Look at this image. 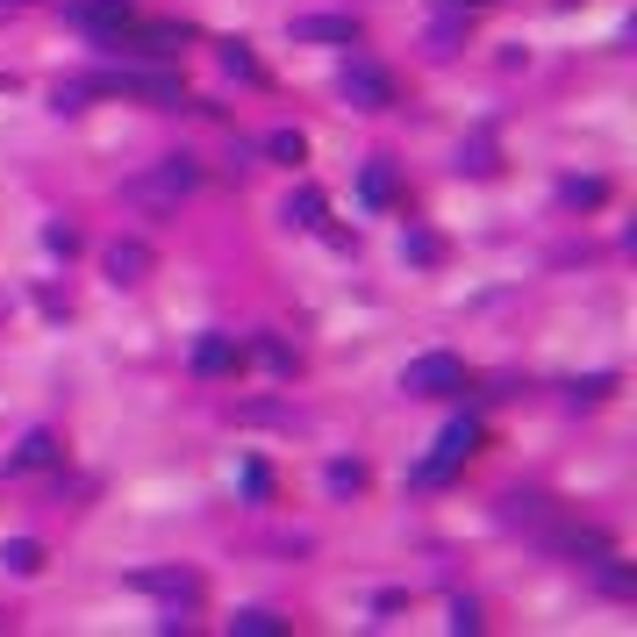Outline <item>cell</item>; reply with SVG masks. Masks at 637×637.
<instances>
[{"label":"cell","mask_w":637,"mask_h":637,"mask_svg":"<svg viewBox=\"0 0 637 637\" xmlns=\"http://www.w3.org/2000/svg\"><path fill=\"white\" fill-rule=\"evenodd\" d=\"M330 494H358V488H366V466H358V459H330Z\"/></svg>","instance_id":"20"},{"label":"cell","mask_w":637,"mask_h":637,"mask_svg":"<svg viewBox=\"0 0 637 637\" xmlns=\"http://www.w3.org/2000/svg\"><path fill=\"white\" fill-rule=\"evenodd\" d=\"M358 194H366V208H394V194H401V187H394V165L373 158L366 173H358Z\"/></svg>","instance_id":"13"},{"label":"cell","mask_w":637,"mask_h":637,"mask_svg":"<svg viewBox=\"0 0 637 637\" xmlns=\"http://www.w3.org/2000/svg\"><path fill=\"white\" fill-rule=\"evenodd\" d=\"M194 373H201V380H230V373H244V344L222 337V330L201 337V344H194Z\"/></svg>","instance_id":"9"},{"label":"cell","mask_w":637,"mask_h":637,"mask_svg":"<svg viewBox=\"0 0 637 637\" xmlns=\"http://www.w3.org/2000/svg\"><path fill=\"white\" fill-rule=\"evenodd\" d=\"M502 523L523 530V537H537V544H552L558 530H566V515H558L552 494H502Z\"/></svg>","instance_id":"5"},{"label":"cell","mask_w":637,"mask_h":637,"mask_svg":"<svg viewBox=\"0 0 637 637\" xmlns=\"http://www.w3.org/2000/svg\"><path fill=\"white\" fill-rule=\"evenodd\" d=\"M401 251L416 258V265H437V258H445V237H437V230H408V237H401Z\"/></svg>","instance_id":"22"},{"label":"cell","mask_w":637,"mask_h":637,"mask_svg":"<svg viewBox=\"0 0 637 637\" xmlns=\"http://www.w3.org/2000/svg\"><path fill=\"white\" fill-rule=\"evenodd\" d=\"M595 566H602V587H609V595H637V573H630L616 552H609V558H595Z\"/></svg>","instance_id":"23"},{"label":"cell","mask_w":637,"mask_h":637,"mask_svg":"<svg viewBox=\"0 0 637 637\" xmlns=\"http://www.w3.org/2000/svg\"><path fill=\"white\" fill-rule=\"evenodd\" d=\"M294 43H323V51H337V43H358V22H352V14H294Z\"/></svg>","instance_id":"11"},{"label":"cell","mask_w":637,"mask_h":637,"mask_svg":"<svg viewBox=\"0 0 637 637\" xmlns=\"http://www.w3.org/2000/svg\"><path fill=\"white\" fill-rule=\"evenodd\" d=\"M0 94H8V72H0Z\"/></svg>","instance_id":"31"},{"label":"cell","mask_w":637,"mask_h":637,"mask_svg":"<svg viewBox=\"0 0 637 637\" xmlns=\"http://www.w3.org/2000/svg\"><path fill=\"white\" fill-rule=\"evenodd\" d=\"M337 94L352 101L358 115H387V108H394V72L373 65V58H352V65L337 72Z\"/></svg>","instance_id":"4"},{"label":"cell","mask_w":637,"mask_h":637,"mask_svg":"<svg viewBox=\"0 0 637 637\" xmlns=\"http://www.w3.org/2000/svg\"><path fill=\"white\" fill-rule=\"evenodd\" d=\"M445 624H451V630H459V637H473V630H480V609H473V602H466V595H459V602H451V616H445Z\"/></svg>","instance_id":"25"},{"label":"cell","mask_w":637,"mask_h":637,"mask_svg":"<svg viewBox=\"0 0 637 637\" xmlns=\"http://www.w3.org/2000/svg\"><path fill=\"white\" fill-rule=\"evenodd\" d=\"M280 216L294 222V230H323V194H315V187L286 194V201H280Z\"/></svg>","instance_id":"14"},{"label":"cell","mask_w":637,"mask_h":637,"mask_svg":"<svg viewBox=\"0 0 637 637\" xmlns=\"http://www.w3.org/2000/svg\"><path fill=\"white\" fill-rule=\"evenodd\" d=\"M150 265H158V258H150V244H136V237H115V244L101 251V272H108L115 286H144Z\"/></svg>","instance_id":"8"},{"label":"cell","mask_w":637,"mask_h":637,"mask_svg":"<svg viewBox=\"0 0 637 637\" xmlns=\"http://www.w3.org/2000/svg\"><path fill=\"white\" fill-rule=\"evenodd\" d=\"M616 380H609V373H595V380H581V387H573V401H602V394H609Z\"/></svg>","instance_id":"28"},{"label":"cell","mask_w":637,"mask_h":637,"mask_svg":"<svg viewBox=\"0 0 637 637\" xmlns=\"http://www.w3.org/2000/svg\"><path fill=\"white\" fill-rule=\"evenodd\" d=\"M473 451H480V416H459L445 437H437V451H430V459H422L408 480H416V488H445V480H459V466L473 459Z\"/></svg>","instance_id":"3"},{"label":"cell","mask_w":637,"mask_h":637,"mask_svg":"<svg viewBox=\"0 0 637 637\" xmlns=\"http://www.w3.org/2000/svg\"><path fill=\"white\" fill-rule=\"evenodd\" d=\"M129 587H136V595L173 602V609H194V602H201V573H187V566H136Z\"/></svg>","instance_id":"6"},{"label":"cell","mask_w":637,"mask_h":637,"mask_svg":"<svg viewBox=\"0 0 637 637\" xmlns=\"http://www.w3.org/2000/svg\"><path fill=\"white\" fill-rule=\"evenodd\" d=\"M230 630H237V637H280L286 624H280L272 609H244V616H230Z\"/></svg>","instance_id":"21"},{"label":"cell","mask_w":637,"mask_h":637,"mask_svg":"<svg viewBox=\"0 0 637 637\" xmlns=\"http://www.w3.org/2000/svg\"><path fill=\"white\" fill-rule=\"evenodd\" d=\"M459 173H494V144L488 136H473V144L459 150Z\"/></svg>","instance_id":"24"},{"label":"cell","mask_w":637,"mask_h":637,"mask_svg":"<svg viewBox=\"0 0 637 637\" xmlns=\"http://www.w3.org/2000/svg\"><path fill=\"white\" fill-rule=\"evenodd\" d=\"M265 158L272 165H301V158H309V136H301V129H272L265 136Z\"/></svg>","instance_id":"17"},{"label":"cell","mask_w":637,"mask_h":637,"mask_svg":"<svg viewBox=\"0 0 637 637\" xmlns=\"http://www.w3.org/2000/svg\"><path fill=\"white\" fill-rule=\"evenodd\" d=\"M0 566H8L14 581H36V573H43V544L36 537H8V544H0Z\"/></svg>","instance_id":"12"},{"label":"cell","mask_w":637,"mask_h":637,"mask_svg":"<svg viewBox=\"0 0 637 637\" xmlns=\"http://www.w3.org/2000/svg\"><path fill=\"white\" fill-rule=\"evenodd\" d=\"M58 459H65V445H58V430H29L22 445L8 451V473H51Z\"/></svg>","instance_id":"10"},{"label":"cell","mask_w":637,"mask_h":637,"mask_svg":"<svg viewBox=\"0 0 637 637\" xmlns=\"http://www.w3.org/2000/svg\"><path fill=\"white\" fill-rule=\"evenodd\" d=\"M445 8H494V0H445Z\"/></svg>","instance_id":"30"},{"label":"cell","mask_w":637,"mask_h":637,"mask_svg":"<svg viewBox=\"0 0 637 637\" xmlns=\"http://www.w3.org/2000/svg\"><path fill=\"white\" fill-rule=\"evenodd\" d=\"M216 58H222V72H230V80H251V86H265V65H258V58H251V51H244V43H237V36L222 43Z\"/></svg>","instance_id":"15"},{"label":"cell","mask_w":637,"mask_h":637,"mask_svg":"<svg viewBox=\"0 0 637 637\" xmlns=\"http://www.w3.org/2000/svg\"><path fill=\"white\" fill-rule=\"evenodd\" d=\"M43 244H51V251H65V258H72V251H80V237H72V230H65V222H51V230H43Z\"/></svg>","instance_id":"27"},{"label":"cell","mask_w":637,"mask_h":637,"mask_svg":"<svg viewBox=\"0 0 637 637\" xmlns=\"http://www.w3.org/2000/svg\"><path fill=\"white\" fill-rule=\"evenodd\" d=\"M558 201L566 208H602L609 201V179H558Z\"/></svg>","instance_id":"16"},{"label":"cell","mask_w":637,"mask_h":637,"mask_svg":"<svg viewBox=\"0 0 637 637\" xmlns=\"http://www.w3.org/2000/svg\"><path fill=\"white\" fill-rule=\"evenodd\" d=\"M401 387L408 394H459L466 387V366L451 352H422V358H408V366H401Z\"/></svg>","instance_id":"7"},{"label":"cell","mask_w":637,"mask_h":637,"mask_svg":"<svg viewBox=\"0 0 637 637\" xmlns=\"http://www.w3.org/2000/svg\"><path fill=\"white\" fill-rule=\"evenodd\" d=\"M51 108H58V115L94 108V86H86V80H58V86H51Z\"/></svg>","instance_id":"18"},{"label":"cell","mask_w":637,"mask_h":637,"mask_svg":"<svg viewBox=\"0 0 637 637\" xmlns=\"http://www.w3.org/2000/svg\"><path fill=\"white\" fill-rule=\"evenodd\" d=\"M108 51H123V58H158V65H173L179 51L194 43V29L187 22H144V14H129L115 36H101Z\"/></svg>","instance_id":"2"},{"label":"cell","mask_w":637,"mask_h":637,"mask_svg":"<svg viewBox=\"0 0 637 637\" xmlns=\"http://www.w3.org/2000/svg\"><path fill=\"white\" fill-rule=\"evenodd\" d=\"M237 480H244V502H251V509L272 502V466H265V459H244V473H237Z\"/></svg>","instance_id":"19"},{"label":"cell","mask_w":637,"mask_h":637,"mask_svg":"<svg viewBox=\"0 0 637 637\" xmlns=\"http://www.w3.org/2000/svg\"><path fill=\"white\" fill-rule=\"evenodd\" d=\"M194 187H201V165H194L187 150H173V158H158L150 173H129L123 179V201L165 222V216H179V201H187Z\"/></svg>","instance_id":"1"},{"label":"cell","mask_w":637,"mask_h":637,"mask_svg":"<svg viewBox=\"0 0 637 637\" xmlns=\"http://www.w3.org/2000/svg\"><path fill=\"white\" fill-rule=\"evenodd\" d=\"M29 8V0H0V22H14V14H22Z\"/></svg>","instance_id":"29"},{"label":"cell","mask_w":637,"mask_h":637,"mask_svg":"<svg viewBox=\"0 0 637 637\" xmlns=\"http://www.w3.org/2000/svg\"><path fill=\"white\" fill-rule=\"evenodd\" d=\"M258 358H265V366H272V373H294V352H286V344H272V337H265V344H258Z\"/></svg>","instance_id":"26"}]
</instances>
